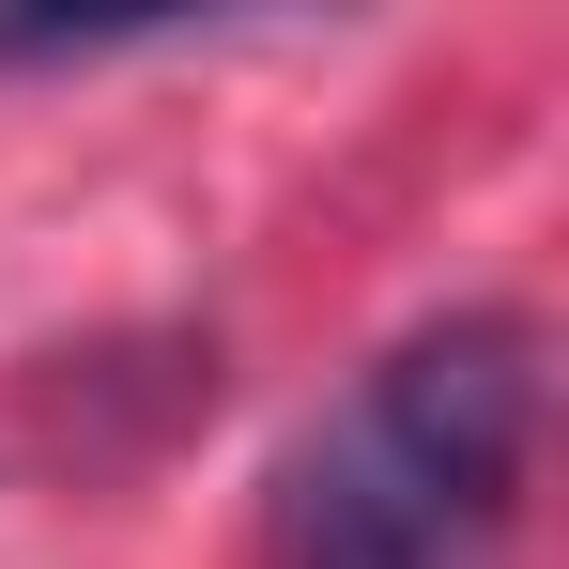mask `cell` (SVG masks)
<instances>
[{"label": "cell", "instance_id": "1", "mask_svg": "<svg viewBox=\"0 0 569 569\" xmlns=\"http://www.w3.org/2000/svg\"><path fill=\"white\" fill-rule=\"evenodd\" d=\"M539 323L431 308L262 477V569H492L539 477Z\"/></svg>", "mask_w": 569, "mask_h": 569}]
</instances>
